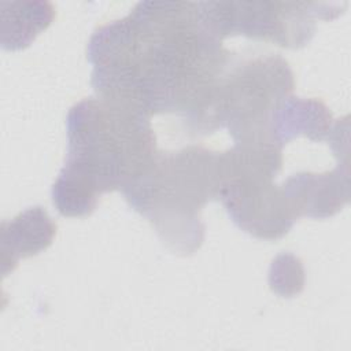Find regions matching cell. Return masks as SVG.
<instances>
[{"instance_id":"obj_4","label":"cell","mask_w":351,"mask_h":351,"mask_svg":"<svg viewBox=\"0 0 351 351\" xmlns=\"http://www.w3.org/2000/svg\"><path fill=\"white\" fill-rule=\"evenodd\" d=\"M281 148L270 140H261L234 143L221 152L218 199L241 230L262 240L281 239L298 221L281 185L273 182L282 165Z\"/></svg>"},{"instance_id":"obj_7","label":"cell","mask_w":351,"mask_h":351,"mask_svg":"<svg viewBox=\"0 0 351 351\" xmlns=\"http://www.w3.org/2000/svg\"><path fill=\"white\" fill-rule=\"evenodd\" d=\"M281 188L296 219L329 218L350 200V163L337 162L332 171L321 174H292Z\"/></svg>"},{"instance_id":"obj_5","label":"cell","mask_w":351,"mask_h":351,"mask_svg":"<svg viewBox=\"0 0 351 351\" xmlns=\"http://www.w3.org/2000/svg\"><path fill=\"white\" fill-rule=\"evenodd\" d=\"M293 86L292 70L280 55L233 63L217 88L204 134L226 128L234 143L271 140V117Z\"/></svg>"},{"instance_id":"obj_3","label":"cell","mask_w":351,"mask_h":351,"mask_svg":"<svg viewBox=\"0 0 351 351\" xmlns=\"http://www.w3.org/2000/svg\"><path fill=\"white\" fill-rule=\"evenodd\" d=\"M221 185V152L189 145L176 152H158L148 171L122 195L154 225L170 251L191 255L204 240L200 211L207 202L219 197Z\"/></svg>"},{"instance_id":"obj_8","label":"cell","mask_w":351,"mask_h":351,"mask_svg":"<svg viewBox=\"0 0 351 351\" xmlns=\"http://www.w3.org/2000/svg\"><path fill=\"white\" fill-rule=\"evenodd\" d=\"M56 234V223L41 206L29 207L15 218L1 223L0 270L3 277L11 273L19 259L47 250Z\"/></svg>"},{"instance_id":"obj_6","label":"cell","mask_w":351,"mask_h":351,"mask_svg":"<svg viewBox=\"0 0 351 351\" xmlns=\"http://www.w3.org/2000/svg\"><path fill=\"white\" fill-rule=\"evenodd\" d=\"M208 25L222 40L245 36L298 49L310 43L315 19L339 16L347 3L315 1H202Z\"/></svg>"},{"instance_id":"obj_11","label":"cell","mask_w":351,"mask_h":351,"mask_svg":"<svg viewBox=\"0 0 351 351\" xmlns=\"http://www.w3.org/2000/svg\"><path fill=\"white\" fill-rule=\"evenodd\" d=\"M270 288L284 296L292 298L303 289L304 271L302 262L292 254L278 255L270 266L269 273Z\"/></svg>"},{"instance_id":"obj_10","label":"cell","mask_w":351,"mask_h":351,"mask_svg":"<svg viewBox=\"0 0 351 351\" xmlns=\"http://www.w3.org/2000/svg\"><path fill=\"white\" fill-rule=\"evenodd\" d=\"M1 47L18 51L29 47L55 18V8L48 1L0 3Z\"/></svg>"},{"instance_id":"obj_1","label":"cell","mask_w":351,"mask_h":351,"mask_svg":"<svg viewBox=\"0 0 351 351\" xmlns=\"http://www.w3.org/2000/svg\"><path fill=\"white\" fill-rule=\"evenodd\" d=\"M90 84L100 97L147 115L178 114L203 134L217 88L234 63L202 1H141L97 27L88 43Z\"/></svg>"},{"instance_id":"obj_2","label":"cell","mask_w":351,"mask_h":351,"mask_svg":"<svg viewBox=\"0 0 351 351\" xmlns=\"http://www.w3.org/2000/svg\"><path fill=\"white\" fill-rule=\"evenodd\" d=\"M67 155L52 185L63 217L95 211L106 192H123L152 166L158 151L149 115L123 101L89 97L66 118Z\"/></svg>"},{"instance_id":"obj_9","label":"cell","mask_w":351,"mask_h":351,"mask_svg":"<svg viewBox=\"0 0 351 351\" xmlns=\"http://www.w3.org/2000/svg\"><path fill=\"white\" fill-rule=\"evenodd\" d=\"M333 122L332 114L321 100L289 95L276 108L269 134L280 147L299 136H306L313 141H326Z\"/></svg>"}]
</instances>
